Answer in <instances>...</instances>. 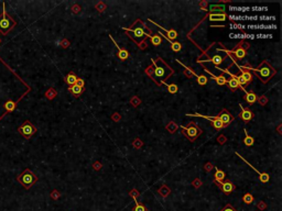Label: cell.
<instances>
[{
  "instance_id": "obj_34",
  "label": "cell",
  "mask_w": 282,
  "mask_h": 211,
  "mask_svg": "<svg viewBox=\"0 0 282 211\" xmlns=\"http://www.w3.org/2000/svg\"><path fill=\"white\" fill-rule=\"evenodd\" d=\"M242 201L246 204H251L254 202V196L251 194H245L244 197H242Z\"/></svg>"
},
{
  "instance_id": "obj_24",
  "label": "cell",
  "mask_w": 282,
  "mask_h": 211,
  "mask_svg": "<svg viewBox=\"0 0 282 211\" xmlns=\"http://www.w3.org/2000/svg\"><path fill=\"white\" fill-rule=\"evenodd\" d=\"M209 20L211 21H225L226 20V14L225 13H211L209 14Z\"/></svg>"
},
{
  "instance_id": "obj_26",
  "label": "cell",
  "mask_w": 282,
  "mask_h": 211,
  "mask_svg": "<svg viewBox=\"0 0 282 211\" xmlns=\"http://www.w3.org/2000/svg\"><path fill=\"white\" fill-rule=\"evenodd\" d=\"M76 79H77V77H76V75H75L74 73H70L66 77H65V82H67L70 86H73L75 85V82H76Z\"/></svg>"
},
{
  "instance_id": "obj_27",
  "label": "cell",
  "mask_w": 282,
  "mask_h": 211,
  "mask_svg": "<svg viewBox=\"0 0 282 211\" xmlns=\"http://www.w3.org/2000/svg\"><path fill=\"white\" fill-rule=\"evenodd\" d=\"M44 96L49 99V100H53V99L58 96V91H56L54 88H49L48 90L45 91Z\"/></svg>"
},
{
  "instance_id": "obj_10",
  "label": "cell",
  "mask_w": 282,
  "mask_h": 211,
  "mask_svg": "<svg viewBox=\"0 0 282 211\" xmlns=\"http://www.w3.org/2000/svg\"><path fill=\"white\" fill-rule=\"evenodd\" d=\"M218 119L221 120V122H223V124L226 126H228V124H229L231 121H233V119H234V118L230 116V113L228 112L227 110L223 109L221 111V113H219V116H218Z\"/></svg>"
},
{
  "instance_id": "obj_31",
  "label": "cell",
  "mask_w": 282,
  "mask_h": 211,
  "mask_svg": "<svg viewBox=\"0 0 282 211\" xmlns=\"http://www.w3.org/2000/svg\"><path fill=\"white\" fill-rule=\"evenodd\" d=\"M150 40H151V43H152L154 46H158V45H160L161 43H162V38L160 36L159 34H156V35H153V36H151V38H150Z\"/></svg>"
},
{
  "instance_id": "obj_3",
  "label": "cell",
  "mask_w": 282,
  "mask_h": 211,
  "mask_svg": "<svg viewBox=\"0 0 282 211\" xmlns=\"http://www.w3.org/2000/svg\"><path fill=\"white\" fill-rule=\"evenodd\" d=\"M17 25V22L7 13L6 10V4H2V14L0 16V31L1 33L6 35L10 32L14 27Z\"/></svg>"
},
{
  "instance_id": "obj_13",
  "label": "cell",
  "mask_w": 282,
  "mask_h": 211,
  "mask_svg": "<svg viewBox=\"0 0 282 211\" xmlns=\"http://www.w3.org/2000/svg\"><path fill=\"white\" fill-rule=\"evenodd\" d=\"M219 71H223V69H219ZM223 72H225V73H227V74H229V76H230V78L231 79H229V80H227V84H228V87L233 90V91H235L236 89L238 88V87H240L239 86V84H238V82L236 80V78H235V75L234 74H230V73L228 72V71H223Z\"/></svg>"
},
{
  "instance_id": "obj_32",
  "label": "cell",
  "mask_w": 282,
  "mask_h": 211,
  "mask_svg": "<svg viewBox=\"0 0 282 211\" xmlns=\"http://www.w3.org/2000/svg\"><path fill=\"white\" fill-rule=\"evenodd\" d=\"M194 76H195V77L197 78V82H198L200 85L204 86V85H206V84H207L208 78L206 77V76H204V75H197V74H195Z\"/></svg>"
},
{
  "instance_id": "obj_16",
  "label": "cell",
  "mask_w": 282,
  "mask_h": 211,
  "mask_svg": "<svg viewBox=\"0 0 282 211\" xmlns=\"http://www.w3.org/2000/svg\"><path fill=\"white\" fill-rule=\"evenodd\" d=\"M239 69H240V72H241V76L244 77V79L246 80V82L247 84H250V82H252V74L250 72L248 71V68L247 67H239Z\"/></svg>"
},
{
  "instance_id": "obj_18",
  "label": "cell",
  "mask_w": 282,
  "mask_h": 211,
  "mask_svg": "<svg viewBox=\"0 0 282 211\" xmlns=\"http://www.w3.org/2000/svg\"><path fill=\"white\" fill-rule=\"evenodd\" d=\"M244 91L246 92V97H245V99H246V101L248 102V103H250V105H252V103H255L256 101H257V96H256V94L254 91H250V92H248L247 90H246L245 88H241Z\"/></svg>"
},
{
  "instance_id": "obj_33",
  "label": "cell",
  "mask_w": 282,
  "mask_h": 211,
  "mask_svg": "<svg viewBox=\"0 0 282 211\" xmlns=\"http://www.w3.org/2000/svg\"><path fill=\"white\" fill-rule=\"evenodd\" d=\"M211 61L213 62V64L214 65L218 66V65L221 64V63L224 62V57H221V55H214V56L211 58Z\"/></svg>"
},
{
  "instance_id": "obj_39",
  "label": "cell",
  "mask_w": 282,
  "mask_h": 211,
  "mask_svg": "<svg viewBox=\"0 0 282 211\" xmlns=\"http://www.w3.org/2000/svg\"><path fill=\"white\" fill-rule=\"evenodd\" d=\"M106 8H107V6H106L105 2H102V1H99L98 4H96V9H97L98 12H104Z\"/></svg>"
},
{
  "instance_id": "obj_28",
  "label": "cell",
  "mask_w": 282,
  "mask_h": 211,
  "mask_svg": "<svg viewBox=\"0 0 282 211\" xmlns=\"http://www.w3.org/2000/svg\"><path fill=\"white\" fill-rule=\"evenodd\" d=\"M165 129H167L170 133H172V134H173V133H175L177 131V129H179V126H177L175 122H173V121H170V122L167 124Z\"/></svg>"
},
{
  "instance_id": "obj_60",
  "label": "cell",
  "mask_w": 282,
  "mask_h": 211,
  "mask_svg": "<svg viewBox=\"0 0 282 211\" xmlns=\"http://www.w3.org/2000/svg\"><path fill=\"white\" fill-rule=\"evenodd\" d=\"M278 132H279V133H281V126H278Z\"/></svg>"
},
{
  "instance_id": "obj_51",
  "label": "cell",
  "mask_w": 282,
  "mask_h": 211,
  "mask_svg": "<svg viewBox=\"0 0 282 211\" xmlns=\"http://www.w3.org/2000/svg\"><path fill=\"white\" fill-rule=\"evenodd\" d=\"M192 185H193L195 188H200V186H202V181L198 179V178H196L195 181H193V183H192Z\"/></svg>"
},
{
  "instance_id": "obj_57",
  "label": "cell",
  "mask_w": 282,
  "mask_h": 211,
  "mask_svg": "<svg viewBox=\"0 0 282 211\" xmlns=\"http://www.w3.org/2000/svg\"><path fill=\"white\" fill-rule=\"evenodd\" d=\"M204 168H205V170H206V172H211V170L213 169V165H212L211 163H207L206 165H205Z\"/></svg>"
},
{
  "instance_id": "obj_44",
  "label": "cell",
  "mask_w": 282,
  "mask_h": 211,
  "mask_svg": "<svg viewBox=\"0 0 282 211\" xmlns=\"http://www.w3.org/2000/svg\"><path fill=\"white\" fill-rule=\"evenodd\" d=\"M233 11H248L250 8L248 7H230L229 8Z\"/></svg>"
},
{
  "instance_id": "obj_54",
  "label": "cell",
  "mask_w": 282,
  "mask_h": 211,
  "mask_svg": "<svg viewBox=\"0 0 282 211\" xmlns=\"http://www.w3.org/2000/svg\"><path fill=\"white\" fill-rule=\"evenodd\" d=\"M217 141H218V143H219V144H224L225 142H226V136H225V135H221L217 139Z\"/></svg>"
},
{
  "instance_id": "obj_9",
  "label": "cell",
  "mask_w": 282,
  "mask_h": 211,
  "mask_svg": "<svg viewBox=\"0 0 282 211\" xmlns=\"http://www.w3.org/2000/svg\"><path fill=\"white\" fill-rule=\"evenodd\" d=\"M239 108L241 109V113H240V119L245 122H249L250 120L254 118V113L248 109V108H245L242 105H239Z\"/></svg>"
},
{
  "instance_id": "obj_40",
  "label": "cell",
  "mask_w": 282,
  "mask_h": 211,
  "mask_svg": "<svg viewBox=\"0 0 282 211\" xmlns=\"http://www.w3.org/2000/svg\"><path fill=\"white\" fill-rule=\"evenodd\" d=\"M257 100H258V102L261 106H266L267 103H268V101H269V99L267 98L266 96H260L259 98H257Z\"/></svg>"
},
{
  "instance_id": "obj_45",
  "label": "cell",
  "mask_w": 282,
  "mask_h": 211,
  "mask_svg": "<svg viewBox=\"0 0 282 211\" xmlns=\"http://www.w3.org/2000/svg\"><path fill=\"white\" fill-rule=\"evenodd\" d=\"M75 85H77L78 87H81V88H84V86H85V82H84V79H83V78H77V79H76Z\"/></svg>"
},
{
  "instance_id": "obj_58",
  "label": "cell",
  "mask_w": 282,
  "mask_h": 211,
  "mask_svg": "<svg viewBox=\"0 0 282 211\" xmlns=\"http://www.w3.org/2000/svg\"><path fill=\"white\" fill-rule=\"evenodd\" d=\"M268 8L267 7H254L252 8V10L255 11H263V10H267Z\"/></svg>"
},
{
  "instance_id": "obj_41",
  "label": "cell",
  "mask_w": 282,
  "mask_h": 211,
  "mask_svg": "<svg viewBox=\"0 0 282 211\" xmlns=\"http://www.w3.org/2000/svg\"><path fill=\"white\" fill-rule=\"evenodd\" d=\"M132 145H133V147H135V149H137V150H139L140 147H142L143 143H142V141H141V140H140V139H136V140H135V141H133Z\"/></svg>"
},
{
  "instance_id": "obj_5",
  "label": "cell",
  "mask_w": 282,
  "mask_h": 211,
  "mask_svg": "<svg viewBox=\"0 0 282 211\" xmlns=\"http://www.w3.org/2000/svg\"><path fill=\"white\" fill-rule=\"evenodd\" d=\"M17 181L23 186L25 189H30L37 181V176L30 169H24L23 173H21L17 177Z\"/></svg>"
},
{
  "instance_id": "obj_47",
  "label": "cell",
  "mask_w": 282,
  "mask_h": 211,
  "mask_svg": "<svg viewBox=\"0 0 282 211\" xmlns=\"http://www.w3.org/2000/svg\"><path fill=\"white\" fill-rule=\"evenodd\" d=\"M81 10H82V8L79 7L78 4H73L72 6V12L73 13H78V12H81Z\"/></svg>"
},
{
  "instance_id": "obj_8",
  "label": "cell",
  "mask_w": 282,
  "mask_h": 211,
  "mask_svg": "<svg viewBox=\"0 0 282 211\" xmlns=\"http://www.w3.org/2000/svg\"><path fill=\"white\" fill-rule=\"evenodd\" d=\"M24 95H25V94H24ZM23 96H22V97H23ZM22 97H20V99L22 98ZM20 99H19V100H20ZM19 100H18V101H13V100H7V101L4 102V110H6V112H4L2 116L0 117V120L4 118V114H8V113L12 112V111H13V110L17 108V105H18V102H19Z\"/></svg>"
},
{
  "instance_id": "obj_35",
  "label": "cell",
  "mask_w": 282,
  "mask_h": 211,
  "mask_svg": "<svg viewBox=\"0 0 282 211\" xmlns=\"http://www.w3.org/2000/svg\"><path fill=\"white\" fill-rule=\"evenodd\" d=\"M217 117H218V116H217ZM212 126H214V128H215L216 130H221L223 128H225V126L223 124V122H221V121L219 119H218V118H217L216 120H214L213 122H212Z\"/></svg>"
},
{
  "instance_id": "obj_1",
  "label": "cell",
  "mask_w": 282,
  "mask_h": 211,
  "mask_svg": "<svg viewBox=\"0 0 282 211\" xmlns=\"http://www.w3.org/2000/svg\"><path fill=\"white\" fill-rule=\"evenodd\" d=\"M154 65V71H153V82H156L158 85H160L165 79H169L173 75L174 71L162 59L161 57H158L156 59H152Z\"/></svg>"
},
{
  "instance_id": "obj_49",
  "label": "cell",
  "mask_w": 282,
  "mask_h": 211,
  "mask_svg": "<svg viewBox=\"0 0 282 211\" xmlns=\"http://www.w3.org/2000/svg\"><path fill=\"white\" fill-rule=\"evenodd\" d=\"M221 211H237V210H236L231 204H226V206H225Z\"/></svg>"
},
{
  "instance_id": "obj_42",
  "label": "cell",
  "mask_w": 282,
  "mask_h": 211,
  "mask_svg": "<svg viewBox=\"0 0 282 211\" xmlns=\"http://www.w3.org/2000/svg\"><path fill=\"white\" fill-rule=\"evenodd\" d=\"M133 211H147V209H146V207H144L142 204L136 202V206H135V209H133Z\"/></svg>"
},
{
  "instance_id": "obj_46",
  "label": "cell",
  "mask_w": 282,
  "mask_h": 211,
  "mask_svg": "<svg viewBox=\"0 0 282 211\" xmlns=\"http://www.w3.org/2000/svg\"><path fill=\"white\" fill-rule=\"evenodd\" d=\"M238 46H239V48H242V50H245V51H246L247 48H249V46H250V45H249V43H248V42H246V41H241V42H240V44H238Z\"/></svg>"
},
{
  "instance_id": "obj_38",
  "label": "cell",
  "mask_w": 282,
  "mask_h": 211,
  "mask_svg": "<svg viewBox=\"0 0 282 211\" xmlns=\"http://www.w3.org/2000/svg\"><path fill=\"white\" fill-rule=\"evenodd\" d=\"M129 195H130V197H132L133 198V200H135V202H138V197L140 196V192L137 189H132V190H130L129 191Z\"/></svg>"
},
{
  "instance_id": "obj_11",
  "label": "cell",
  "mask_w": 282,
  "mask_h": 211,
  "mask_svg": "<svg viewBox=\"0 0 282 211\" xmlns=\"http://www.w3.org/2000/svg\"><path fill=\"white\" fill-rule=\"evenodd\" d=\"M236 154H237V153H236ZM237 155H238V154H237ZM238 156H239V155H238ZM239 158H241V160H245L246 163L248 164V165H249V166H250V167H251L252 169L255 170V172H257V174H258V175H259V181H261L262 184H266V183H268V181H269V179H270V176H269L268 174H267V173H261V172H259V170H257V169H256V168H255V167L252 166V165H250V164H249L248 162H247V160H245V158H242V157H241V156H239Z\"/></svg>"
},
{
  "instance_id": "obj_12",
  "label": "cell",
  "mask_w": 282,
  "mask_h": 211,
  "mask_svg": "<svg viewBox=\"0 0 282 211\" xmlns=\"http://www.w3.org/2000/svg\"><path fill=\"white\" fill-rule=\"evenodd\" d=\"M109 38L111 39V41L114 42V44H115V46L117 48V50H118V53H117V55H118L119 59H121V61H125V59H127V58L129 57V53H128V51H126L125 48H121L120 46H119L117 43H116V41L112 39L111 35H109Z\"/></svg>"
},
{
  "instance_id": "obj_43",
  "label": "cell",
  "mask_w": 282,
  "mask_h": 211,
  "mask_svg": "<svg viewBox=\"0 0 282 211\" xmlns=\"http://www.w3.org/2000/svg\"><path fill=\"white\" fill-rule=\"evenodd\" d=\"M50 196H51L52 199H54V200H58V198L61 197V194H60V192H58V190H55V189H54V190H53V191L51 192V194H50Z\"/></svg>"
},
{
  "instance_id": "obj_7",
  "label": "cell",
  "mask_w": 282,
  "mask_h": 211,
  "mask_svg": "<svg viewBox=\"0 0 282 211\" xmlns=\"http://www.w3.org/2000/svg\"><path fill=\"white\" fill-rule=\"evenodd\" d=\"M18 132L20 133L24 139H30L31 136L34 135L35 132H37V126H33L29 120H27V121L23 122V124H21L18 128Z\"/></svg>"
},
{
  "instance_id": "obj_37",
  "label": "cell",
  "mask_w": 282,
  "mask_h": 211,
  "mask_svg": "<svg viewBox=\"0 0 282 211\" xmlns=\"http://www.w3.org/2000/svg\"><path fill=\"white\" fill-rule=\"evenodd\" d=\"M130 103H131V106H132V107H138V106L141 103V99H140L139 97L135 96V97H132V98H131V100H130Z\"/></svg>"
},
{
  "instance_id": "obj_56",
  "label": "cell",
  "mask_w": 282,
  "mask_h": 211,
  "mask_svg": "<svg viewBox=\"0 0 282 211\" xmlns=\"http://www.w3.org/2000/svg\"><path fill=\"white\" fill-rule=\"evenodd\" d=\"M231 29H244L245 25H241V24H230Z\"/></svg>"
},
{
  "instance_id": "obj_52",
  "label": "cell",
  "mask_w": 282,
  "mask_h": 211,
  "mask_svg": "<svg viewBox=\"0 0 282 211\" xmlns=\"http://www.w3.org/2000/svg\"><path fill=\"white\" fill-rule=\"evenodd\" d=\"M93 167H94V169H95V170H100V169H102V163H100V162H96V163H94Z\"/></svg>"
},
{
  "instance_id": "obj_21",
  "label": "cell",
  "mask_w": 282,
  "mask_h": 211,
  "mask_svg": "<svg viewBox=\"0 0 282 211\" xmlns=\"http://www.w3.org/2000/svg\"><path fill=\"white\" fill-rule=\"evenodd\" d=\"M158 194L161 196L162 198H167L169 195L171 194V189L169 187H168L167 185H162L161 187L159 188V190H158Z\"/></svg>"
},
{
  "instance_id": "obj_20",
  "label": "cell",
  "mask_w": 282,
  "mask_h": 211,
  "mask_svg": "<svg viewBox=\"0 0 282 211\" xmlns=\"http://www.w3.org/2000/svg\"><path fill=\"white\" fill-rule=\"evenodd\" d=\"M149 21H151V20H149ZM151 23H154V22H153V21H151ZM154 24H156V23H154ZM156 25H158L160 29H162V30H163L164 32H165V33L169 35V36H168V39H169L170 41H171V40H175V39L177 38V32L175 30H165L163 27H160L159 24H156Z\"/></svg>"
},
{
  "instance_id": "obj_29",
  "label": "cell",
  "mask_w": 282,
  "mask_h": 211,
  "mask_svg": "<svg viewBox=\"0 0 282 211\" xmlns=\"http://www.w3.org/2000/svg\"><path fill=\"white\" fill-rule=\"evenodd\" d=\"M161 84H164V85L167 86L168 88V91L170 92V94H177V90H179V88H177V85H175V84H165V82H162Z\"/></svg>"
},
{
  "instance_id": "obj_48",
  "label": "cell",
  "mask_w": 282,
  "mask_h": 211,
  "mask_svg": "<svg viewBox=\"0 0 282 211\" xmlns=\"http://www.w3.org/2000/svg\"><path fill=\"white\" fill-rule=\"evenodd\" d=\"M60 44H61V46L63 48H68V46H70V41H67L66 39H63V40L60 42Z\"/></svg>"
},
{
  "instance_id": "obj_53",
  "label": "cell",
  "mask_w": 282,
  "mask_h": 211,
  "mask_svg": "<svg viewBox=\"0 0 282 211\" xmlns=\"http://www.w3.org/2000/svg\"><path fill=\"white\" fill-rule=\"evenodd\" d=\"M230 20H245V19H248V17H238V16H230L229 17Z\"/></svg>"
},
{
  "instance_id": "obj_61",
  "label": "cell",
  "mask_w": 282,
  "mask_h": 211,
  "mask_svg": "<svg viewBox=\"0 0 282 211\" xmlns=\"http://www.w3.org/2000/svg\"><path fill=\"white\" fill-rule=\"evenodd\" d=\"M1 42H2V41H1V39H0V44H1Z\"/></svg>"
},
{
  "instance_id": "obj_22",
  "label": "cell",
  "mask_w": 282,
  "mask_h": 211,
  "mask_svg": "<svg viewBox=\"0 0 282 211\" xmlns=\"http://www.w3.org/2000/svg\"><path fill=\"white\" fill-rule=\"evenodd\" d=\"M68 90H70L75 97H79V96L83 94V91H84V88H81V87H78L77 85H73V86H70Z\"/></svg>"
},
{
  "instance_id": "obj_14",
  "label": "cell",
  "mask_w": 282,
  "mask_h": 211,
  "mask_svg": "<svg viewBox=\"0 0 282 211\" xmlns=\"http://www.w3.org/2000/svg\"><path fill=\"white\" fill-rule=\"evenodd\" d=\"M221 188L225 195H229L235 190V185L230 181H225L221 185Z\"/></svg>"
},
{
  "instance_id": "obj_55",
  "label": "cell",
  "mask_w": 282,
  "mask_h": 211,
  "mask_svg": "<svg viewBox=\"0 0 282 211\" xmlns=\"http://www.w3.org/2000/svg\"><path fill=\"white\" fill-rule=\"evenodd\" d=\"M111 119L114 120V121H116V122H117V121H120V119H121V118H120V116H119V113H114V114H112V117H111Z\"/></svg>"
},
{
  "instance_id": "obj_6",
  "label": "cell",
  "mask_w": 282,
  "mask_h": 211,
  "mask_svg": "<svg viewBox=\"0 0 282 211\" xmlns=\"http://www.w3.org/2000/svg\"><path fill=\"white\" fill-rule=\"evenodd\" d=\"M181 129H182L183 135L185 136L190 142H194V141L202 134V130H200V128L197 126V124H195V122H190L187 124V126H182Z\"/></svg>"
},
{
  "instance_id": "obj_17",
  "label": "cell",
  "mask_w": 282,
  "mask_h": 211,
  "mask_svg": "<svg viewBox=\"0 0 282 211\" xmlns=\"http://www.w3.org/2000/svg\"><path fill=\"white\" fill-rule=\"evenodd\" d=\"M204 71L206 73H208V74H209V75H211L212 77L216 80V82H217L219 86H223V85H226V84H227V79H226L225 76H214L211 72H209V71H208L207 68H205V67H204Z\"/></svg>"
},
{
  "instance_id": "obj_30",
  "label": "cell",
  "mask_w": 282,
  "mask_h": 211,
  "mask_svg": "<svg viewBox=\"0 0 282 211\" xmlns=\"http://www.w3.org/2000/svg\"><path fill=\"white\" fill-rule=\"evenodd\" d=\"M177 63H179V64H181V65H182V66H183L184 68H185V71H184L183 73H184V75H186L187 77H188V78H191V77H193V76L195 75V73H194L193 71H192V69H190V68H188V67H186V66H185V65H184L183 63H182V62L177 61Z\"/></svg>"
},
{
  "instance_id": "obj_4",
  "label": "cell",
  "mask_w": 282,
  "mask_h": 211,
  "mask_svg": "<svg viewBox=\"0 0 282 211\" xmlns=\"http://www.w3.org/2000/svg\"><path fill=\"white\" fill-rule=\"evenodd\" d=\"M131 27H132L131 29H127V27H123V29L127 32L128 36H129L131 40H133V41L136 42L138 45L141 44V43L144 41V39L146 38H151V35H149L148 33L144 32L143 27H136L135 24H132Z\"/></svg>"
},
{
  "instance_id": "obj_15",
  "label": "cell",
  "mask_w": 282,
  "mask_h": 211,
  "mask_svg": "<svg viewBox=\"0 0 282 211\" xmlns=\"http://www.w3.org/2000/svg\"><path fill=\"white\" fill-rule=\"evenodd\" d=\"M225 179V173L223 170H221L218 167H215V183L218 184V186L221 187V185L223 184V181Z\"/></svg>"
},
{
  "instance_id": "obj_23",
  "label": "cell",
  "mask_w": 282,
  "mask_h": 211,
  "mask_svg": "<svg viewBox=\"0 0 282 211\" xmlns=\"http://www.w3.org/2000/svg\"><path fill=\"white\" fill-rule=\"evenodd\" d=\"M229 53H233V54L236 56V58H239V59H241V58H244L246 56V51L242 50L241 48H239V46H237L234 51L229 52Z\"/></svg>"
},
{
  "instance_id": "obj_25",
  "label": "cell",
  "mask_w": 282,
  "mask_h": 211,
  "mask_svg": "<svg viewBox=\"0 0 282 211\" xmlns=\"http://www.w3.org/2000/svg\"><path fill=\"white\" fill-rule=\"evenodd\" d=\"M244 132H245V134H246L245 139H244V143H245V145H246V146H252V145H254V143H255V140H254V137L249 135L246 129L244 130Z\"/></svg>"
},
{
  "instance_id": "obj_36",
  "label": "cell",
  "mask_w": 282,
  "mask_h": 211,
  "mask_svg": "<svg viewBox=\"0 0 282 211\" xmlns=\"http://www.w3.org/2000/svg\"><path fill=\"white\" fill-rule=\"evenodd\" d=\"M171 50L173 52H180L182 50V44L179 43V42H172L171 43Z\"/></svg>"
},
{
  "instance_id": "obj_19",
  "label": "cell",
  "mask_w": 282,
  "mask_h": 211,
  "mask_svg": "<svg viewBox=\"0 0 282 211\" xmlns=\"http://www.w3.org/2000/svg\"><path fill=\"white\" fill-rule=\"evenodd\" d=\"M226 8L223 4H211L209 6V11L211 13H225Z\"/></svg>"
},
{
  "instance_id": "obj_2",
  "label": "cell",
  "mask_w": 282,
  "mask_h": 211,
  "mask_svg": "<svg viewBox=\"0 0 282 211\" xmlns=\"http://www.w3.org/2000/svg\"><path fill=\"white\" fill-rule=\"evenodd\" d=\"M247 68H248V71L249 69H250V71H254V73L258 76L259 79H260L263 84L268 82L269 79L271 78L272 76L275 75V69L272 67L267 61L262 62L258 68H250V67H247Z\"/></svg>"
},
{
  "instance_id": "obj_50",
  "label": "cell",
  "mask_w": 282,
  "mask_h": 211,
  "mask_svg": "<svg viewBox=\"0 0 282 211\" xmlns=\"http://www.w3.org/2000/svg\"><path fill=\"white\" fill-rule=\"evenodd\" d=\"M257 207H258L259 210L265 211V210H266V208H267V204H266V202H263V201H260Z\"/></svg>"
},
{
  "instance_id": "obj_59",
  "label": "cell",
  "mask_w": 282,
  "mask_h": 211,
  "mask_svg": "<svg viewBox=\"0 0 282 211\" xmlns=\"http://www.w3.org/2000/svg\"><path fill=\"white\" fill-rule=\"evenodd\" d=\"M257 38H271V35L269 34V35H263V34H258L257 35Z\"/></svg>"
}]
</instances>
